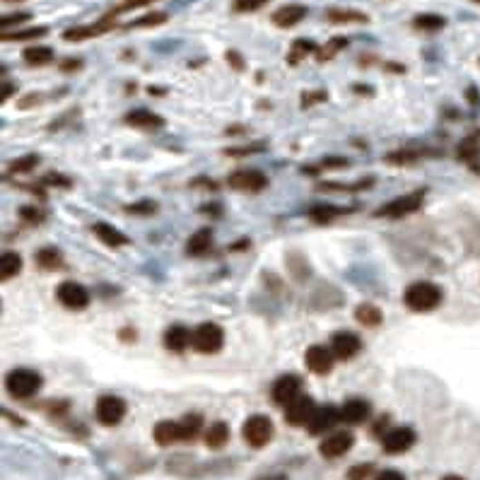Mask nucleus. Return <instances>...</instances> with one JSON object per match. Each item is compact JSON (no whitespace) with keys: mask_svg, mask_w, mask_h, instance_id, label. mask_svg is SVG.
<instances>
[{"mask_svg":"<svg viewBox=\"0 0 480 480\" xmlns=\"http://www.w3.org/2000/svg\"><path fill=\"white\" fill-rule=\"evenodd\" d=\"M41 184L58 186V189H70V179H66V176H61V174H46V176H44Z\"/></svg>","mask_w":480,"mask_h":480,"instance_id":"45","label":"nucleus"},{"mask_svg":"<svg viewBox=\"0 0 480 480\" xmlns=\"http://www.w3.org/2000/svg\"><path fill=\"white\" fill-rule=\"evenodd\" d=\"M305 362H307V369L323 376V374H328V372L333 369V362H336V357H333L331 347L311 345L309 350L305 352Z\"/></svg>","mask_w":480,"mask_h":480,"instance_id":"15","label":"nucleus"},{"mask_svg":"<svg viewBox=\"0 0 480 480\" xmlns=\"http://www.w3.org/2000/svg\"><path fill=\"white\" fill-rule=\"evenodd\" d=\"M56 300L61 302L66 309L82 311V309H87V305H90V292H87L80 282L66 280L56 287Z\"/></svg>","mask_w":480,"mask_h":480,"instance_id":"7","label":"nucleus"},{"mask_svg":"<svg viewBox=\"0 0 480 480\" xmlns=\"http://www.w3.org/2000/svg\"><path fill=\"white\" fill-rule=\"evenodd\" d=\"M360 350H362V340L352 331H338L331 336V352L336 360L340 362L352 360Z\"/></svg>","mask_w":480,"mask_h":480,"instance_id":"9","label":"nucleus"},{"mask_svg":"<svg viewBox=\"0 0 480 480\" xmlns=\"http://www.w3.org/2000/svg\"><path fill=\"white\" fill-rule=\"evenodd\" d=\"M321 169H343V166H347V160L343 157H326L321 162Z\"/></svg>","mask_w":480,"mask_h":480,"instance_id":"46","label":"nucleus"},{"mask_svg":"<svg viewBox=\"0 0 480 480\" xmlns=\"http://www.w3.org/2000/svg\"><path fill=\"white\" fill-rule=\"evenodd\" d=\"M314 410H316L314 399L307 394H300L295 401H290V403L285 405V420L292 425V428H302V425L307 428V423H309Z\"/></svg>","mask_w":480,"mask_h":480,"instance_id":"11","label":"nucleus"},{"mask_svg":"<svg viewBox=\"0 0 480 480\" xmlns=\"http://www.w3.org/2000/svg\"><path fill=\"white\" fill-rule=\"evenodd\" d=\"M39 162H41L39 155H27V157H22V160H15L12 164H10L8 174H24V171H32Z\"/></svg>","mask_w":480,"mask_h":480,"instance_id":"37","label":"nucleus"},{"mask_svg":"<svg viewBox=\"0 0 480 480\" xmlns=\"http://www.w3.org/2000/svg\"><path fill=\"white\" fill-rule=\"evenodd\" d=\"M273 434H276V428H273L271 418H266V415H251L242 428L244 442L253 449L266 447V444L273 439Z\"/></svg>","mask_w":480,"mask_h":480,"instance_id":"5","label":"nucleus"},{"mask_svg":"<svg viewBox=\"0 0 480 480\" xmlns=\"http://www.w3.org/2000/svg\"><path fill=\"white\" fill-rule=\"evenodd\" d=\"M374 480H405V478H403V473L391 471V468H389V471H381Z\"/></svg>","mask_w":480,"mask_h":480,"instance_id":"49","label":"nucleus"},{"mask_svg":"<svg viewBox=\"0 0 480 480\" xmlns=\"http://www.w3.org/2000/svg\"><path fill=\"white\" fill-rule=\"evenodd\" d=\"M268 0H234V10L237 12H256L266 5Z\"/></svg>","mask_w":480,"mask_h":480,"instance_id":"42","label":"nucleus"},{"mask_svg":"<svg viewBox=\"0 0 480 480\" xmlns=\"http://www.w3.org/2000/svg\"><path fill=\"white\" fill-rule=\"evenodd\" d=\"M124 121L133 128H140V131H160L164 126V119L160 114L150 109H133L124 116Z\"/></svg>","mask_w":480,"mask_h":480,"instance_id":"18","label":"nucleus"},{"mask_svg":"<svg viewBox=\"0 0 480 480\" xmlns=\"http://www.w3.org/2000/svg\"><path fill=\"white\" fill-rule=\"evenodd\" d=\"M19 215H22V220H27L29 224H39V222H44V218H46V213L39 210L37 205H27V208L19 210Z\"/></svg>","mask_w":480,"mask_h":480,"instance_id":"41","label":"nucleus"},{"mask_svg":"<svg viewBox=\"0 0 480 480\" xmlns=\"http://www.w3.org/2000/svg\"><path fill=\"white\" fill-rule=\"evenodd\" d=\"M258 480H285V476H268V478H258Z\"/></svg>","mask_w":480,"mask_h":480,"instance_id":"52","label":"nucleus"},{"mask_svg":"<svg viewBox=\"0 0 480 480\" xmlns=\"http://www.w3.org/2000/svg\"><path fill=\"white\" fill-rule=\"evenodd\" d=\"M34 261H37L39 268H44V271H58V268H63V253L58 251L56 247H46V249H39V251L34 253Z\"/></svg>","mask_w":480,"mask_h":480,"instance_id":"24","label":"nucleus"},{"mask_svg":"<svg viewBox=\"0 0 480 480\" xmlns=\"http://www.w3.org/2000/svg\"><path fill=\"white\" fill-rule=\"evenodd\" d=\"M300 394H302V379L297 374H282L280 379H276V384H273V389H271L273 401H276L278 405H282V408H285L290 401H295Z\"/></svg>","mask_w":480,"mask_h":480,"instance_id":"12","label":"nucleus"},{"mask_svg":"<svg viewBox=\"0 0 480 480\" xmlns=\"http://www.w3.org/2000/svg\"><path fill=\"white\" fill-rule=\"evenodd\" d=\"M442 480H466V478H461V476H444Z\"/></svg>","mask_w":480,"mask_h":480,"instance_id":"53","label":"nucleus"},{"mask_svg":"<svg viewBox=\"0 0 480 480\" xmlns=\"http://www.w3.org/2000/svg\"><path fill=\"white\" fill-rule=\"evenodd\" d=\"M316 51H319V48H316L314 41H307V39H297V41L292 44V51H290V56H287V61L295 66V63H300L305 56H309V53H316Z\"/></svg>","mask_w":480,"mask_h":480,"instance_id":"34","label":"nucleus"},{"mask_svg":"<svg viewBox=\"0 0 480 480\" xmlns=\"http://www.w3.org/2000/svg\"><path fill=\"white\" fill-rule=\"evenodd\" d=\"M5 3H22V0H5Z\"/></svg>","mask_w":480,"mask_h":480,"instance_id":"54","label":"nucleus"},{"mask_svg":"<svg viewBox=\"0 0 480 480\" xmlns=\"http://www.w3.org/2000/svg\"><path fill=\"white\" fill-rule=\"evenodd\" d=\"M444 24H447V19L432 12L418 15V17L413 19V27L420 29V32H439V29H444Z\"/></svg>","mask_w":480,"mask_h":480,"instance_id":"33","label":"nucleus"},{"mask_svg":"<svg viewBox=\"0 0 480 480\" xmlns=\"http://www.w3.org/2000/svg\"><path fill=\"white\" fill-rule=\"evenodd\" d=\"M323 99H326V92H311V95L302 97V106H305V109H309L314 102H323Z\"/></svg>","mask_w":480,"mask_h":480,"instance_id":"47","label":"nucleus"},{"mask_svg":"<svg viewBox=\"0 0 480 480\" xmlns=\"http://www.w3.org/2000/svg\"><path fill=\"white\" fill-rule=\"evenodd\" d=\"M224 345V333L218 323H200L193 333H191V347L200 355H215Z\"/></svg>","mask_w":480,"mask_h":480,"instance_id":"4","label":"nucleus"},{"mask_svg":"<svg viewBox=\"0 0 480 480\" xmlns=\"http://www.w3.org/2000/svg\"><path fill=\"white\" fill-rule=\"evenodd\" d=\"M46 34V27H32V29H19V32H3L0 39L3 41H29V39H39Z\"/></svg>","mask_w":480,"mask_h":480,"instance_id":"35","label":"nucleus"},{"mask_svg":"<svg viewBox=\"0 0 480 480\" xmlns=\"http://www.w3.org/2000/svg\"><path fill=\"white\" fill-rule=\"evenodd\" d=\"M307 17V8L305 5H282L280 10H276L273 12V24L276 27H280V29H290V27H295V24H300L302 19Z\"/></svg>","mask_w":480,"mask_h":480,"instance_id":"19","label":"nucleus"},{"mask_svg":"<svg viewBox=\"0 0 480 480\" xmlns=\"http://www.w3.org/2000/svg\"><path fill=\"white\" fill-rule=\"evenodd\" d=\"M355 444V437L350 432H333L319 444V454L323 459H338L347 454Z\"/></svg>","mask_w":480,"mask_h":480,"instance_id":"16","label":"nucleus"},{"mask_svg":"<svg viewBox=\"0 0 480 480\" xmlns=\"http://www.w3.org/2000/svg\"><path fill=\"white\" fill-rule=\"evenodd\" d=\"M155 442L160 447H171V444L181 442V430H179V420H162V423L155 425Z\"/></svg>","mask_w":480,"mask_h":480,"instance_id":"23","label":"nucleus"},{"mask_svg":"<svg viewBox=\"0 0 480 480\" xmlns=\"http://www.w3.org/2000/svg\"><path fill=\"white\" fill-rule=\"evenodd\" d=\"M92 232H95V237L99 239L102 244H106V247L119 249V247H126V244H128V237H126L124 232H119V229L109 222H95L92 224Z\"/></svg>","mask_w":480,"mask_h":480,"instance_id":"21","label":"nucleus"},{"mask_svg":"<svg viewBox=\"0 0 480 480\" xmlns=\"http://www.w3.org/2000/svg\"><path fill=\"white\" fill-rule=\"evenodd\" d=\"M476 3H480V0H476Z\"/></svg>","mask_w":480,"mask_h":480,"instance_id":"55","label":"nucleus"},{"mask_svg":"<svg viewBox=\"0 0 480 480\" xmlns=\"http://www.w3.org/2000/svg\"><path fill=\"white\" fill-rule=\"evenodd\" d=\"M340 213H345V210L333 208V205H323V203H316V205H311V208L307 210L309 220H314L316 224H331V220L338 218Z\"/></svg>","mask_w":480,"mask_h":480,"instance_id":"30","label":"nucleus"},{"mask_svg":"<svg viewBox=\"0 0 480 480\" xmlns=\"http://www.w3.org/2000/svg\"><path fill=\"white\" fill-rule=\"evenodd\" d=\"M80 68H82L80 58H68V61L61 63V70L63 73H75V70H80Z\"/></svg>","mask_w":480,"mask_h":480,"instance_id":"48","label":"nucleus"},{"mask_svg":"<svg viewBox=\"0 0 480 480\" xmlns=\"http://www.w3.org/2000/svg\"><path fill=\"white\" fill-rule=\"evenodd\" d=\"M227 186L234 191H249V193H258L268 186V176L258 169H239L227 176Z\"/></svg>","mask_w":480,"mask_h":480,"instance_id":"8","label":"nucleus"},{"mask_svg":"<svg viewBox=\"0 0 480 480\" xmlns=\"http://www.w3.org/2000/svg\"><path fill=\"white\" fill-rule=\"evenodd\" d=\"M27 19H29V12L5 15V17L0 19V29H3V32H10V27H12V24H22V22H27Z\"/></svg>","mask_w":480,"mask_h":480,"instance_id":"43","label":"nucleus"},{"mask_svg":"<svg viewBox=\"0 0 480 480\" xmlns=\"http://www.w3.org/2000/svg\"><path fill=\"white\" fill-rule=\"evenodd\" d=\"M227 61L232 63V66L237 68V70H242V68H244V61H242V58H239V53H237V51H227Z\"/></svg>","mask_w":480,"mask_h":480,"instance_id":"50","label":"nucleus"},{"mask_svg":"<svg viewBox=\"0 0 480 480\" xmlns=\"http://www.w3.org/2000/svg\"><path fill=\"white\" fill-rule=\"evenodd\" d=\"M326 19L333 24H347V22H367V15L365 12H357V10H328L326 12Z\"/></svg>","mask_w":480,"mask_h":480,"instance_id":"32","label":"nucleus"},{"mask_svg":"<svg viewBox=\"0 0 480 480\" xmlns=\"http://www.w3.org/2000/svg\"><path fill=\"white\" fill-rule=\"evenodd\" d=\"M374 473V463H357L347 471V478L350 480H367Z\"/></svg>","mask_w":480,"mask_h":480,"instance_id":"39","label":"nucleus"},{"mask_svg":"<svg viewBox=\"0 0 480 480\" xmlns=\"http://www.w3.org/2000/svg\"><path fill=\"white\" fill-rule=\"evenodd\" d=\"M227 442H229V428L222 420H218V423H213L205 430V444H208L210 449H222Z\"/></svg>","mask_w":480,"mask_h":480,"instance_id":"25","label":"nucleus"},{"mask_svg":"<svg viewBox=\"0 0 480 480\" xmlns=\"http://www.w3.org/2000/svg\"><path fill=\"white\" fill-rule=\"evenodd\" d=\"M372 415V405L365 399H350L340 405V420L347 425H362Z\"/></svg>","mask_w":480,"mask_h":480,"instance_id":"17","label":"nucleus"},{"mask_svg":"<svg viewBox=\"0 0 480 480\" xmlns=\"http://www.w3.org/2000/svg\"><path fill=\"white\" fill-rule=\"evenodd\" d=\"M374 184V176H367V179H360L357 184H350V186H343V184H321L323 191H338V193H352V191H362V189H369Z\"/></svg>","mask_w":480,"mask_h":480,"instance_id":"36","label":"nucleus"},{"mask_svg":"<svg viewBox=\"0 0 480 480\" xmlns=\"http://www.w3.org/2000/svg\"><path fill=\"white\" fill-rule=\"evenodd\" d=\"M179 430H181V442H191V439L198 437V432L203 430V418L198 413H189L179 420Z\"/></svg>","mask_w":480,"mask_h":480,"instance_id":"27","label":"nucleus"},{"mask_svg":"<svg viewBox=\"0 0 480 480\" xmlns=\"http://www.w3.org/2000/svg\"><path fill=\"white\" fill-rule=\"evenodd\" d=\"M114 29V15H106L104 19L95 24H85V27H73L68 32H63V39L66 41H85V39H92V37H102V34L111 32Z\"/></svg>","mask_w":480,"mask_h":480,"instance_id":"14","label":"nucleus"},{"mask_svg":"<svg viewBox=\"0 0 480 480\" xmlns=\"http://www.w3.org/2000/svg\"><path fill=\"white\" fill-rule=\"evenodd\" d=\"M415 439H418V434L413 428H394L386 434H381V447L386 454H403L413 447Z\"/></svg>","mask_w":480,"mask_h":480,"instance_id":"10","label":"nucleus"},{"mask_svg":"<svg viewBox=\"0 0 480 480\" xmlns=\"http://www.w3.org/2000/svg\"><path fill=\"white\" fill-rule=\"evenodd\" d=\"M425 195H428V191H425V189H418V191H413V193L399 195V198H394V200H389L386 205H381L374 215H376V218H389V220L408 218V215H413L415 210H420V205L425 203Z\"/></svg>","mask_w":480,"mask_h":480,"instance_id":"3","label":"nucleus"},{"mask_svg":"<svg viewBox=\"0 0 480 480\" xmlns=\"http://www.w3.org/2000/svg\"><path fill=\"white\" fill-rule=\"evenodd\" d=\"M213 247V229L210 227H203L198 232H193L186 242V253L189 256H205Z\"/></svg>","mask_w":480,"mask_h":480,"instance_id":"22","label":"nucleus"},{"mask_svg":"<svg viewBox=\"0 0 480 480\" xmlns=\"http://www.w3.org/2000/svg\"><path fill=\"white\" fill-rule=\"evenodd\" d=\"M459 157L468 164H476L478 157H480V133H473L459 145Z\"/></svg>","mask_w":480,"mask_h":480,"instance_id":"31","label":"nucleus"},{"mask_svg":"<svg viewBox=\"0 0 480 480\" xmlns=\"http://www.w3.org/2000/svg\"><path fill=\"white\" fill-rule=\"evenodd\" d=\"M19 271H22V256L17 251H5L3 258H0V278H3V282H8L10 278H17Z\"/></svg>","mask_w":480,"mask_h":480,"instance_id":"26","label":"nucleus"},{"mask_svg":"<svg viewBox=\"0 0 480 480\" xmlns=\"http://www.w3.org/2000/svg\"><path fill=\"white\" fill-rule=\"evenodd\" d=\"M340 423V410L336 405H321L311 413L309 423H307V430L309 434H326L328 430H333Z\"/></svg>","mask_w":480,"mask_h":480,"instance_id":"13","label":"nucleus"},{"mask_svg":"<svg viewBox=\"0 0 480 480\" xmlns=\"http://www.w3.org/2000/svg\"><path fill=\"white\" fill-rule=\"evenodd\" d=\"M95 418L104 428H114V425H119L126 418V401L111 394L99 396L95 403Z\"/></svg>","mask_w":480,"mask_h":480,"instance_id":"6","label":"nucleus"},{"mask_svg":"<svg viewBox=\"0 0 480 480\" xmlns=\"http://www.w3.org/2000/svg\"><path fill=\"white\" fill-rule=\"evenodd\" d=\"M41 374L29 367H19V369H12L8 376H5V389L12 399H32L41 391Z\"/></svg>","mask_w":480,"mask_h":480,"instance_id":"2","label":"nucleus"},{"mask_svg":"<svg viewBox=\"0 0 480 480\" xmlns=\"http://www.w3.org/2000/svg\"><path fill=\"white\" fill-rule=\"evenodd\" d=\"M442 290H439L434 282H428V280H418V282H410L403 292V305L408 307L410 311H432L442 305Z\"/></svg>","mask_w":480,"mask_h":480,"instance_id":"1","label":"nucleus"},{"mask_svg":"<svg viewBox=\"0 0 480 480\" xmlns=\"http://www.w3.org/2000/svg\"><path fill=\"white\" fill-rule=\"evenodd\" d=\"M164 347L169 352H184L186 347L191 345V331L186 326H179V323H174V326H169L164 331Z\"/></svg>","mask_w":480,"mask_h":480,"instance_id":"20","label":"nucleus"},{"mask_svg":"<svg viewBox=\"0 0 480 480\" xmlns=\"http://www.w3.org/2000/svg\"><path fill=\"white\" fill-rule=\"evenodd\" d=\"M10 95H12V85H10V82H5V85H3V102L8 99Z\"/></svg>","mask_w":480,"mask_h":480,"instance_id":"51","label":"nucleus"},{"mask_svg":"<svg viewBox=\"0 0 480 480\" xmlns=\"http://www.w3.org/2000/svg\"><path fill=\"white\" fill-rule=\"evenodd\" d=\"M355 321H360L362 326H367V328H376L381 321H384V316H381L379 307H374V305H369V302H365V305H360L355 309Z\"/></svg>","mask_w":480,"mask_h":480,"instance_id":"28","label":"nucleus"},{"mask_svg":"<svg viewBox=\"0 0 480 480\" xmlns=\"http://www.w3.org/2000/svg\"><path fill=\"white\" fill-rule=\"evenodd\" d=\"M22 58L27 66H37V68L48 66V63L53 61V51L48 46H29V48H24Z\"/></svg>","mask_w":480,"mask_h":480,"instance_id":"29","label":"nucleus"},{"mask_svg":"<svg viewBox=\"0 0 480 480\" xmlns=\"http://www.w3.org/2000/svg\"><path fill=\"white\" fill-rule=\"evenodd\" d=\"M128 213L133 215H153L155 210H157V205L153 203V200H143V203H135V205H128Z\"/></svg>","mask_w":480,"mask_h":480,"instance_id":"44","label":"nucleus"},{"mask_svg":"<svg viewBox=\"0 0 480 480\" xmlns=\"http://www.w3.org/2000/svg\"><path fill=\"white\" fill-rule=\"evenodd\" d=\"M162 22H166L164 12H150V15H145V17L131 22L128 27H157V24H162Z\"/></svg>","mask_w":480,"mask_h":480,"instance_id":"38","label":"nucleus"},{"mask_svg":"<svg viewBox=\"0 0 480 480\" xmlns=\"http://www.w3.org/2000/svg\"><path fill=\"white\" fill-rule=\"evenodd\" d=\"M345 46H347V39H333V41L328 44L326 48H321L316 56H319V61H326V58H333L340 48H345Z\"/></svg>","mask_w":480,"mask_h":480,"instance_id":"40","label":"nucleus"}]
</instances>
